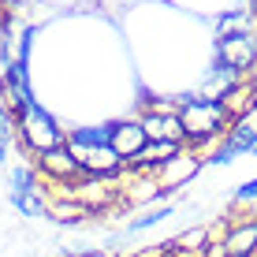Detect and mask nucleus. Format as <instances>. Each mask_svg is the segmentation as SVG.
Here are the masks:
<instances>
[{"instance_id":"8","label":"nucleus","mask_w":257,"mask_h":257,"mask_svg":"<svg viewBox=\"0 0 257 257\" xmlns=\"http://www.w3.org/2000/svg\"><path fill=\"white\" fill-rule=\"evenodd\" d=\"M0 101L8 104L12 116H23V112L34 104L30 78H26V64H8L4 67V75H0Z\"/></svg>"},{"instance_id":"19","label":"nucleus","mask_w":257,"mask_h":257,"mask_svg":"<svg viewBox=\"0 0 257 257\" xmlns=\"http://www.w3.org/2000/svg\"><path fill=\"white\" fill-rule=\"evenodd\" d=\"M253 153H257V149H253Z\"/></svg>"},{"instance_id":"14","label":"nucleus","mask_w":257,"mask_h":257,"mask_svg":"<svg viewBox=\"0 0 257 257\" xmlns=\"http://www.w3.org/2000/svg\"><path fill=\"white\" fill-rule=\"evenodd\" d=\"M257 19L246 8H231V12H224L216 19V38H242V34H253Z\"/></svg>"},{"instance_id":"4","label":"nucleus","mask_w":257,"mask_h":257,"mask_svg":"<svg viewBox=\"0 0 257 257\" xmlns=\"http://www.w3.org/2000/svg\"><path fill=\"white\" fill-rule=\"evenodd\" d=\"M209 257H257V216L235 212V220H227L224 238L209 246Z\"/></svg>"},{"instance_id":"11","label":"nucleus","mask_w":257,"mask_h":257,"mask_svg":"<svg viewBox=\"0 0 257 257\" xmlns=\"http://www.w3.org/2000/svg\"><path fill=\"white\" fill-rule=\"evenodd\" d=\"M220 104L227 108V116H231V123L238 119H250L257 112V75H242L238 82L227 90L224 97H220Z\"/></svg>"},{"instance_id":"5","label":"nucleus","mask_w":257,"mask_h":257,"mask_svg":"<svg viewBox=\"0 0 257 257\" xmlns=\"http://www.w3.org/2000/svg\"><path fill=\"white\" fill-rule=\"evenodd\" d=\"M253 149H257V127L250 119H238V123H231V131L216 142V149L205 157V164L224 168V164H235L242 153H253Z\"/></svg>"},{"instance_id":"7","label":"nucleus","mask_w":257,"mask_h":257,"mask_svg":"<svg viewBox=\"0 0 257 257\" xmlns=\"http://www.w3.org/2000/svg\"><path fill=\"white\" fill-rule=\"evenodd\" d=\"M216 60L231 67L235 75H253L257 71V38L242 34V38H216Z\"/></svg>"},{"instance_id":"6","label":"nucleus","mask_w":257,"mask_h":257,"mask_svg":"<svg viewBox=\"0 0 257 257\" xmlns=\"http://www.w3.org/2000/svg\"><path fill=\"white\" fill-rule=\"evenodd\" d=\"M30 164H34V172L41 175V183H52V187H67V183H75L78 175H82V168H78V161L71 157L67 146L49 149V153H38Z\"/></svg>"},{"instance_id":"1","label":"nucleus","mask_w":257,"mask_h":257,"mask_svg":"<svg viewBox=\"0 0 257 257\" xmlns=\"http://www.w3.org/2000/svg\"><path fill=\"white\" fill-rule=\"evenodd\" d=\"M179 123H183V135H187V149H209L216 146L220 138L231 131V116L220 101L201 93H190L179 101Z\"/></svg>"},{"instance_id":"2","label":"nucleus","mask_w":257,"mask_h":257,"mask_svg":"<svg viewBox=\"0 0 257 257\" xmlns=\"http://www.w3.org/2000/svg\"><path fill=\"white\" fill-rule=\"evenodd\" d=\"M67 149L78 161L82 175H123L127 164L119 161V153L108 146V127H71L67 131Z\"/></svg>"},{"instance_id":"10","label":"nucleus","mask_w":257,"mask_h":257,"mask_svg":"<svg viewBox=\"0 0 257 257\" xmlns=\"http://www.w3.org/2000/svg\"><path fill=\"white\" fill-rule=\"evenodd\" d=\"M146 131H142V123L138 119H116V123H108V146L119 153V161L123 164H131L135 157L146 149Z\"/></svg>"},{"instance_id":"17","label":"nucleus","mask_w":257,"mask_h":257,"mask_svg":"<svg viewBox=\"0 0 257 257\" xmlns=\"http://www.w3.org/2000/svg\"><path fill=\"white\" fill-rule=\"evenodd\" d=\"M235 201H257V179L242 183V187L235 190Z\"/></svg>"},{"instance_id":"15","label":"nucleus","mask_w":257,"mask_h":257,"mask_svg":"<svg viewBox=\"0 0 257 257\" xmlns=\"http://www.w3.org/2000/svg\"><path fill=\"white\" fill-rule=\"evenodd\" d=\"M168 216H175V205H172V201H168V205L161 201V205H153V209L146 212V216H135V220H131V224H127V231H131V235H142V231H149V227L164 224Z\"/></svg>"},{"instance_id":"16","label":"nucleus","mask_w":257,"mask_h":257,"mask_svg":"<svg viewBox=\"0 0 257 257\" xmlns=\"http://www.w3.org/2000/svg\"><path fill=\"white\" fill-rule=\"evenodd\" d=\"M15 142V116L8 112V104L0 101V149H8Z\"/></svg>"},{"instance_id":"13","label":"nucleus","mask_w":257,"mask_h":257,"mask_svg":"<svg viewBox=\"0 0 257 257\" xmlns=\"http://www.w3.org/2000/svg\"><path fill=\"white\" fill-rule=\"evenodd\" d=\"M45 216H49V220H56V224H82V220H90V212L78 205V201H71V198L49 194V201H45Z\"/></svg>"},{"instance_id":"12","label":"nucleus","mask_w":257,"mask_h":257,"mask_svg":"<svg viewBox=\"0 0 257 257\" xmlns=\"http://www.w3.org/2000/svg\"><path fill=\"white\" fill-rule=\"evenodd\" d=\"M209 246H212V227L198 224V227L179 231L172 242H161V253L164 257H175V253H209Z\"/></svg>"},{"instance_id":"18","label":"nucleus","mask_w":257,"mask_h":257,"mask_svg":"<svg viewBox=\"0 0 257 257\" xmlns=\"http://www.w3.org/2000/svg\"><path fill=\"white\" fill-rule=\"evenodd\" d=\"M175 257H209V253H175Z\"/></svg>"},{"instance_id":"9","label":"nucleus","mask_w":257,"mask_h":257,"mask_svg":"<svg viewBox=\"0 0 257 257\" xmlns=\"http://www.w3.org/2000/svg\"><path fill=\"white\" fill-rule=\"evenodd\" d=\"M205 168L201 157H194V149H183L175 161H168L161 172H157V179H161L164 194H175V190H187L194 179H198V172Z\"/></svg>"},{"instance_id":"3","label":"nucleus","mask_w":257,"mask_h":257,"mask_svg":"<svg viewBox=\"0 0 257 257\" xmlns=\"http://www.w3.org/2000/svg\"><path fill=\"white\" fill-rule=\"evenodd\" d=\"M15 142H19L30 157H38V153L67 146V131L60 127V119L52 116L49 108H41V104L34 101L23 116H15Z\"/></svg>"}]
</instances>
